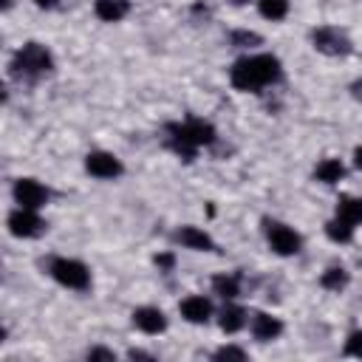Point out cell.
Masks as SVG:
<instances>
[{
  "label": "cell",
  "mask_w": 362,
  "mask_h": 362,
  "mask_svg": "<svg viewBox=\"0 0 362 362\" xmlns=\"http://www.w3.org/2000/svg\"><path fill=\"white\" fill-rule=\"evenodd\" d=\"M54 0H37V6H51Z\"/></svg>",
  "instance_id": "obj_30"
},
{
  "label": "cell",
  "mask_w": 362,
  "mask_h": 362,
  "mask_svg": "<svg viewBox=\"0 0 362 362\" xmlns=\"http://www.w3.org/2000/svg\"><path fill=\"white\" fill-rule=\"evenodd\" d=\"M257 8L266 20H283L288 14V0H257Z\"/></svg>",
  "instance_id": "obj_20"
},
{
  "label": "cell",
  "mask_w": 362,
  "mask_h": 362,
  "mask_svg": "<svg viewBox=\"0 0 362 362\" xmlns=\"http://www.w3.org/2000/svg\"><path fill=\"white\" fill-rule=\"evenodd\" d=\"M243 322H246V311H243L240 305H229V308H223V311H221V328H223L226 334L240 331V328H243Z\"/></svg>",
  "instance_id": "obj_18"
},
{
  "label": "cell",
  "mask_w": 362,
  "mask_h": 362,
  "mask_svg": "<svg viewBox=\"0 0 362 362\" xmlns=\"http://www.w3.org/2000/svg\"><path fill=\"white\" fill-rule=\"evenodd\" d=\"M280 331H283V322H280L277 317L263 314V311L252 317V334H255V339L269 342V339H277V337H280Z\"/></svg>",
  "instance_id": "obj_12"
},
{
  "label": "cell",
  "mask_w": 362,
  "mask_h": 362,
  "mask_svg": "<svg viewBox=\"0 0 362 362\" xmlns=\"http://www.w3.org/2000/svg\"><path fill=\"white\" fill-rule=\"evenodd\" d=\"M85 167L96 178H116V175H122V161L113 153H102V150L99 153H90L85 158Z\"/></svg>",
  "instance_id": "obj_9"
},
{
  "label": "cell",
  "mask_w": 362,
  "mask_h": 362,
  "mask_svg": "<svg viewBox=\"0 0 362 362\" xmlns=\"http://www.w3.org/2000/svg\"><path fill=\"white\" fill-rule=\"evenodd\" d=\"M93 11H96V17L105 20V23H119V20L130 11V3H127V0H96Z\"/></svg>",
  "instance_id": "obj_14"
},
{
  "label": "cell",
  "mask_w": 362,
  "mask_h": 362,
  "mask_svg": "<svg viewBox=\"0 0 362 362\" xmlns=\"http://www.w3.org/2000/svg\"><path fill=\"white\" fill-rule=\"evenodd\" d=\"M173 255H156V266H161V269H173Z\"/></svg>",
  "instance_id": "obj_26"
},
{
  "label": "cell",
  "mask_w": 362,
  "mask_h": 362,
  "mask_svg": "<svg viewBox=\"0 0 362 362\" xmlns=\"http://www.w3.org/2000/svg\"><path fill=\"white\" fill-rule=\"evenodd\" d=\"M351 90H354V96H356V99H362V79H359V82H354V85H351Z\"/></svg>",
  "instance_id": "obj_28"
},
{
  "label": "cell",
  "mask_w": 362,
  "mask_h": 362,
  "mask_svg": "<svg viewBox=\"0 0 362 362\" xmlns=\"http://www.w3.org/2000/svg\"><path fill=\"white\" fill-rule=\"evenodd\" d=\"M215 359H246V354L235 345H223V348L215 351Z\"/></svg>",
  "instance_id": "obj_24"
},
{
  "label": "cell",
  "mask_w": 362,
  "mask_h": 362,
  "mask_svg": "<svg viewBox=\"0 0 362 362\" xmlns=\"http://www.w3.org/2000/svg\"><path fill=\"white\" fill-rule=\"evenodd\" d=\"M51 68H54V59H51L48 48L40 42H25L11 59V74L17 79H37V76L48 74Z\"/></svg>",
  "instance_id": "obj_3"
},
{
  "label": "cell",
  "mask_w": 362,
  "mask_h": 362,
  "mask_svg": "<svg viewBox=\"0 0 362 362\" xmlns=\"http://www.w3.org/2000/svg\"><path fill=\"white\" fill-rule=\"evenodd\" d=\"M232 42H235L238 48H246V45H257L260 37H257L255 31H235V34H232Z\"/></svg>",
  "instance_id": "obj_22"
},
{
  "label": "cell",
  "mask_w": 362,
  "mask_h": 362,
  "mask_svg": "<svg viewBox=\"0 0 362 362\" xmlns=\"http://www.w3.org/2000/svg\"><path fill=\"white\" fill-rule=\"evenodd\" d=\"M354 164L362 170V147H356V150H354Z\"/></svg>",
  "instance_id": "obj_29"
},
{
  "label": "cell",
  "mask_w": 362,
  "mask_h": 362,
  "mask_svg": "<svg viewBox=\"0 0 362 362\" xmlns=\"http://www.w3.org/2000/svg\"><path fill=\"white\" fill-rule=\"evenodd\" d=\"M229 79L238 90H260L272 82L280 79V59L272 54H255V57H243L232 65Z\"/></svg>",
  "instance_id": "obj_1"
},
{
  "label": "cell",
  "mask_w": 362,
  "mask_h": 362,
  "mask_svg": "<svg viewBox=\"0 0 362 362\" xmlns=\"http://www.w3.org/2000/svg\"><path fill=\"white\" fill-rule=\"evenodd\" d=\"M314 175H317L322 184H337V181L345 175V167H342V161H339V158H325V161H320V164H317Z\"/></svg>",
  "instance_id": "obj_16"
},
{
  "label": "cell",
  "mask_w": 362,
  "mask_h": 362,
  "mask_svg": "<svg viewBox=\"0 0 362 362\" xmlns=\"http://www.w3.org/2000/svg\"><path fill=\"white\" fill-rule=\"evenodd\" d=\"M325 235H328L331 240H337V243H348V240L354 238V223H348V221H342V218H334V221L325 223Z\"/></svg>",
  "instance_id": "obj_19"
},
{
  "label": "cell",
  "mask_w": 362,
  "mask_h": 362,
  "mask_svg": "<svg viewBox=\"0 0 362 362\" xmlns=\"http://www.w3.org/2000/svg\"><path fill=\"white\" fill-rule=\"evenodd\" d=\"M133 322H136V328H141L144 334H161V331L167 328V317H164L158 308H153V305L136 308V311H133Z\"/></svg>",
  "instance_id": "obj_11"
},
{
  "label": "cell",
  "mask_w": 362,
  "mask_h": 362,
  "mask_svg": "<svg viewBox=\"0 0 362 362\" xmlns=\"http://www.w3.org/2000/svg\"><path fill=\"white\" fill-rule=\"evenodd\" d=\"M127 356H130V359H153V356H150V354H144V351H130Z\"/></svg>",
  "instance_id": "obj_27"
},
{
  "label": "cell",
  "mask_w": 362,
  "mask_h": 362,
  "mask_svg": "<svg viewBox=\"0 0 362 362\" xmlns=\"http://www.w3.org/2000/svg\"><path fill=\"white\" fill-rule=\"evenodd\" d=\"M175 240L181 246H187V249H195V252H212L215 249V240L204 229H198V226H181L175 232Z\"/></svg>",
  "instance_id": "obj_10"
},
{
  "label": "cell",
  "mask_w": 362,
  "mask_h": 362,
  "mask_svg": "<svg viewBox=\"0 0 362 362\" xmlns=\"http://www.w3.org/2000/svg\"><path fill=\"white\" fill-rule=\"evenodd\" d=\"M320 283H322V288L339 291V288H342V286L348 283V272H345V269H328V272H322Z\"/></svg>",
  "instance_id": "obj_21"
},
{
  "label": "cell",
  "mask_w": 362,
  "mask_h": 362,
  "mask_svg": "<svg viewBox=\"0 0 362 362\" xmlns=\"http://www.w3.org/2000/svg\"><path fill=\"white\" fill-rule=\"evenodd\" d=\"M266 238H269V246H272L277 255H283V257L300 252V235H297L294 229H288L286 223H269Z\"/></svg>",
  "instance_id": "obj_8"
},
{
  "label": "cell",
  "mask_w": 362,
  "mask_h": 362,
  "mask_svg": "<svg viewBox=\"0 0 362 362\" xmlns=\"http://www.w3.org/2000/svg\"><path fill=\"white\" fill-rule=\"evenodd\" d=\"M212 288L215 294H221L223 300H235L240 294V277L238 274H218L212 280Z\"/></svg>",
  "instance_id": "obj_17"
},
{
  "label": "cell",
  "mask_w": 362,
  "mask_h": 362,
  "mask_svg": "<svg viewBox=\"0 0 362 362\" xmlns=\"http://www.w3.org/2000/svg\"><path fill=\"white\" fill-rule=\"evenodd\" d=\"M11 6V0H3V8H8Z\"/></svg>",
  "instance_id": "obj_31"
},
{
  "label": "cell",
  "mask_w": 362,
  "mask_h": 362,
  "mask_svg": "<svg viewBox=\"0 0 362 362\" xmlns=\"http://www.w3.org/2000/svg\"><path fill=\"white\" fill-rule=\"evenodd\" d=\"M345 354L348 356H362V331H354L345 342Z\"/></svg>",
  "instance_id": "obj_23"
},
{
  "label": "cell",
  "mask_w": 362,
  "mask_h": 362,
  "mask_svg": "<svg viewBox=\"0 0 362 362\" xmlns=\"http://www.w3.org/2000/svg\"><path fill=\"white\" fill-rule=\"evenodd\" d=\"M88 359H116V354L107 351V348H90L88 351Z\"/></svg>",
  "instance_id": "obj_25"
},
{
  "label": "cell",
  "mask_w": 362,
  "mask_h": 362,
  "mask_svg": "<svg viewBox=\"0 0 362 362\" xmlns=\"http://www.w3.org/2000/svg\"><path fill=\"white\" fill-rule=\"evenodd\" d=\"M48 272H51V277H54L57 283H62V286H68V288H76V291L88 288V283H90L88 266L79 263V260H71V257H57V260H51Z\"/></svg>",
  "instance_id": "obj_4"
},
{
  "label": "cell",
  "mask_w": 362,
  "mask_h": 362,
  "mask_svg": "<svg viewBox=\"0 0 362 362\" xmlns=\"http://www.w3.org/2000/svg\"><path fill=\"white\" fill-rule=\"evenodd\" d=\"M311 42L320 54H328V57H345L351 54V40L345 37V31L334 28V25H320L311 31Z\"/></svg>",
  "instance_id": "obj_5"
},
{
  "label": "cell",
  "mask_w": 362,
  "mask_h": 362,
  "mask_svg": "<svg viewBox=\"0 0 362 362\" xmlns=\"http://www.w3.org/2000/svg\"><path fill=\"white\" fill-rule=\"evenodd\" d=\"M337 218L348 221V223H362V198H339L337 201Z\"/></svg>",
  "instance_id": "obj_15"
},
{
  "label": "cell",
  "mask_w": 362,
  "mask_h": 362,
  "mask_svg": "<svg viewBox=\"0 0 362 362\" xmlns=\"http://www.w3.org/2000/svg\"><path fill=\"white\" fill-rule=\"evenodd\" d=\"M42 229H45V223H42V218L37 215V209L20 206V209H14V212L8 215V232L17 235V238H37Z\"/></svg>",
  "instance_id": "obj_6"
},
{
  "label": "cell",
  "mask_w": 362,
  "mask_h": 362,
  "mask_svg": "<svg viewBox=\"0 0 362 362\" xmlns=\"http://www.w3.org/2000/svg\"><path fill=\"white\" fill-rule=\"evenodd\" d=\"M235 3H246V0H235Z\"/></svg>",
  "instance_id": "obj_32"
},
{
  "label": "cell",
  "mask_w": 362,
  "mask_h": 362,
  "mask_svg": "<svg viewBox=\"0 0 362 362\" xmlns=\"http://www.w3.org/2000/svg\"><path fill=\"white\" fill-rule=\"evenodd\" d=\"M209 314H212V305H209V300L201 297V294H192V297H187V300L181 303V317H184L187 322H206Z\"/></svg>",
  "instance_id": "obj_13"
},
{
  "label": "cell",
  "mask_w": 362,
  "mask_h": 362,
  "mask_svg": "<svg viewBox=\"0 0 362 362\" xmlns=\"http://www.w3.org/2000/svg\"><path fill=\"white\" fill-rule=\"evenodd\" d=\"M167 133H170V147L187 161L195 156L198 147L215 141V127L204 119H187V122L167 124Z\"/></svg>",
  "instance_id": "obj_2"
},
{
  "label": "cell",
  "mask_w": 362,
  "mask_h": 362,
  "mask_svg": "<svg viewBox=\"0 0 362 362\" xmlns=\"http://www.w3.org/2000/svg\"><path fill=\"white\" fill-rule=\"evenodd\" d=\"M14 201L20 206H25V209H40L48 201V189L34 178H20L14 184Z\"/></svg>",
  "instance_id": "obj_7"
}]
</instances>
